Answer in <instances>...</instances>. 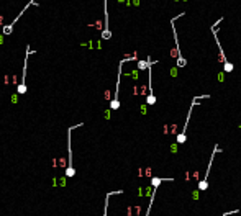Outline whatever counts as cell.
Here are the masks:
<instances>
[{
	"instance_id": "11",
	"label": "cell",
	"mask_w": 241,
	"mask_h": 216,
	"mask_svg": "<svg viewBox=\"0 0 241 216\" xmlns=\"http://www.w3.org/2000/svg\"><path fill=\"white\" fill-rule=\"evenodd\" d=\"M107 2L108 0H103V10H105V28L102 31V38L103 39H110L112 38V31L108 30V10H107Z\"/></svg>"
},
{
	"instance_id": "8",
	"label": "cell",
	"mask_w": 241,
	"mask_h": 216,
	"mask_svg": "<svg viewBox=\"0 0 241 216\" xmlns=\"http://www.w3.org/2000/svg\"><path fill=\"white\" fill-rule=\"evenodd\" d=\"M166 180H172V178H161V177H152L151 178V185H152V195H151V200H149V205H148V209L143 216H149L151 215V208H152V203H154V196H156V191L159 188V185Z\"/></svg>"
},
{
	"instance_id": "2",
	"label": "cell",
	"mask_w": 241,
	"mask_h": 216,
	"mask_svg": "<svg viewBox=\"0 0 241 216\" xmlns=\"http://www.w3.org/2000/svg\"><path fill=\"white\" fill-rule=\"evenodd\" d=\"M136 59V54L135 56H126L125 59L120 61V64H118V79H117V87H115V97L110 100V110H118L120 108V100H118V93H120V82H121V67H123V64L126 62V61H135Z\"/></svg>"
},
{
	"instance_id": "10",
	"label": "cell",
	"mask_w": 241,
	"mask_h": 216,
	"mask_svg": "<svg viewBox=\"0 0 241 216\" xmlns=\"http://www.w3.org/2000/svg\"><path fill=\"white\" fill-rule=\"evenodd\" d=\"M33 4H36V0H31L30 4H26V7H25V8H23V10L20 12V15H18V17L15 18L13 21H12L10 25H5V26H4V30H2V31H4V35H5V36H8V35H12V33H13V26H15V23H17V21L20 20V17H21V15H23V12H26V10H28V8L31 7Z\"/></svg>"
},
{
	"instance_id": "13",
	"label": "cell",
	"mask_w": 241,
	"mask_h": 216,
	"mask_svg": "<svg viewBox=\"0 0 241 216\" xmlns=\"http://www.w3.org/2000/svg\"><path fill=\"white\" fill-rule=\"evenodd\" d=\"M149 62H151V59L148 57V61H138V69L139 71H144V69L149 67Z\"/></svg>"
},
{
	"instance_id": "9",
	"label": "cell",
	"mask_w": 241,
	"mask_h": 216,
	"mask_svg": "<svg viewBox=\"0 0 241 216\" xmlns=\"http://www.w3.org/2000/svg\"><path fill=\"white\" fill-rule=\"evenodd\" d=\"M148 97H146V103L148 105H154L156 103V95H154V90H152V62H149L148 67Z\"/></svg>"
},
{
	"instance_id": "12",
	"label": "cell",
	"mask_w": 241,
	"mask_h": 216,
	"mask_svg": "<svg viewBox=\"0 0 241 216\" xmlns=\"http://www.w3.org/2000/svg\"><path fill=\"white\" fill-rule=\"evenodd\" d=\"M118 193H123V190H117V191H108L105 195V203H103V216H107L108 213V200H110L112 195H118Z\"/></svg>"
},
{
	"instance_id": "5",
	"label": "cell",
	"mask_w": 241,
	"mask_h": 216,
	"mask_svg": "<svg viewBox=\"0 0 241 216\" xmlns=\"http://www.w3.org/2000/svg\"><path fill=\"white\" fill-rule=\"evenodd\" d=\"M82 126V123L75 124V126H71L68 129V167H66V177L68 178H72L75 175V169L74 165H72V144H71V133L72 129H75V128Z\"/></svg>"
},
{
	"instance_id": "14",
	"label": "cell",
	"mask_w": 241,
	"mask_h": 216,
	"mask_svg": "<svg viewBox=\"0 0 241 216\" xmlns=\"http://www.w3.org/2000/svg\"><path fill=\"white\" fill-rule=\"evenodd\" d=\"M236 213H240V209H233V211H226V213H223L221 216H230V215H236Z\"/></svg>"
},
{
	"instance_id": "6",
	"label": "cell",
	"mask_w": 241,
	"mask_h": 216,
	"mask_svg": "<svg viewBox=\"0 0 241 216\" xmlns=\"http://www.w3.org/2000/svg\"><path fill=\"white\" fill-rule=\"evenodd\" d=\"M220 152V144H215L213 147V152L210 156V160H208V167H207V172H205V177L197 183V190L199 191H205L208 188V177H210V172H212V167H213V160H215V156Z\"/></svg>"
},
{
	"instance_id": "1",
	"label": "cell",
	"mask_w": 241,
	"mask_h": 216,
	"mask_svg": "<svg viewBox=\"0 0 241 216\" xmlns=\"http://www.w3.org/2000/svg\"><path fill=\"white\" fill-rule=\"evenodd\" d=\"M184 15H185V12H181L179 15H176L174 18H171V28H172V35H174V43H176V49L171 51V56L176 57V61H177V67H185V66H187V61L184 59V56H182V53H181L179 38H177V30H176V21H177L179 18H182Z\"/></svg>"
},
{
	"instance_id": "7",
	"label": "cell",
	"mask_w": 241,
	"mask_h": 216,
	"mask_svg": "<svg viewBox=\"0 0 241 216\" xmlns=\"http://www.w3.org/2000/svg\"><path fill=\"white\" fill-rule=\"evenodd\" d=\"M35 51H31V48L26 46V53H25V61H23V74H21V82L18 84L17 87V92L20 93H26V84H25V79H26V67H28V57L30 54H33Z\"/></svg>"
},
{
	"instance_id": "4",
	"label": "cell",
	"mask_w": 241,
	"mask_h": 216,
	"mask_svg": "<svg viewBox=\"0 0 241 216\" xmlns=\"http://www.w3.org/2000/svg\"><path fill=\"white\" fill-rule=\"evenodd\" d=\"M210 30H212L213 38H215V43H216V46H218V53H220V61H221V64H223V71H225V72H233L234 66L226 59V56H225V51H223V48H221V43H220V39H218V26H213V25H212V26H210Z\"/></svg>"
},
{
	"instance_id": "3",
	"label": "cell",
	"mask_w": 241,
	"mask_h": 216,
	"mask_svg": "<svg viewBox=\"0 0 241 216\" xmlns=\"http://www.w3.org/2000/svg\"><path fill=\"white\" fill-rule=\"evenodd\" d=\"M207 98H210V95L194 97V100H192V103H190V108H189V113H187V120H185V123H184V128H182V131L177 134V144H184V142L187 141V126H189V121H190V115H192V111H194V106L197 105V102H202V100H207Z\"/></svg>"
}]
</instances>
